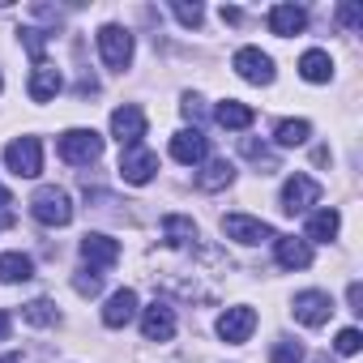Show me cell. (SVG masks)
I'll return each mask as SVG.
<instances>
[{
	"instance_id": "83f0119b",
	"label": "cell",
	"mask_w": 363,
	"mask_h": 363,
	"mask_svg": "<svg viewBox=\"0 0 363 363\" xmlns=\"http://www.w3.org/2000/svg\"><path fill=\"white\" fill-rule=\"evenodd\" d=\"M240 150H244V154H248V158H252L257 167H265L261 175H269V171H278V158H274V154H269V150H265L261 141H252V137H244V141H240Z\"/></svg>"
},
{
	"instance_id": "8992f818",
	"label": "cell",
	"mask_w": 363,
	"mask_h": 363,
	"mask_svg": "<svg viewBox=\"0 0 363 363\" xmlns=\"http://www.w3.org/2000/svg\"><path fill=\"white\" fill-rule=\"evenodd\" d=\"M231 65H235V73H240L244 82H252V86H269V82H274V56L261 52V48H240Z\"/></svg>"
},
{
	"instance_id": "9c48e42d",
	"label": "cell",
	"mask_w": 363,
	"mask_h": 363,
	"mask_svg": "<svg viewBox=\"0 0 363 363\" xmlns=\"http://www.w3.org/2000/svg\"><path fill=\"white\" fill-rule=\"evenodd\" d=\"M223 231H227V240H235V244H269V240H278L269 223L248 218V214H227V218H223Z\"/></svg>"
},
{
	"instance_id": "3957f363",
	"label": "cell",
	"mask_w": 363,
	"mask_h": 363,
	"mask_svg": "<svg viewBox=\"0 0 363 363\" xmlns=\"http://www.w3.org/2000/svg\"><path fill=\"white\" fill-rule=\"evenodd\" d=\"M99 56H103V65L107 69H116V73H124L128 65H133V35L124 30V26H103L99 30Z\"/></svg>"
},
{
	"instance_id": "6da1fadb",
	"label": "cell",
	"mask_w": 363,
	"mask_h": 363,
	"mask_svg": "<svg viewBox=\"0 0 363 363\" xmlns=\"http://www.w3.org/2000/svg\"><path fill=\"white\" fill-rule=\"evenodd\" d=\"M30 214H35V223H43V227H69V223H73V201H69L65 189L43 184V189L30 197Z\"/></svg>"
},
{
	"instance_id": "e0dca14e",
	"label": "cell",
	"mask_w": 363,
	"mask_h": 363,
	"mask_svg": "<svg viewBox=\"0 0 363 363\" xmlns=\"http://www.w3.org/2000/svg\"><path fill=\"white\" fill-rule=\"evenodd\" d=\"M303 26H308V9H299V5H274V9H269V30H274V35L291 39V35H299Z\"/></svg>"
},
{
	"instance_id": "30bf717a",
	"label": "cell",
	"mask_w": 363,
	"mask_h": 363,
	"mask_svg": "<svg viewBox=\"0 0 363 363\" xmlns=\"http://www.w3.org/2000/svg\"><path fill=\"white\" fill-rule=\"evenodd\" d=\"M154 171H158V154H154V150H145V145H128V150L120 154V175L128 179V184H150Z\"/></svg>"
},
{
	"instance_id": "e575fe53",
	"label": "cell",
	"mask_w": 363,
	"mask_h": 363,
	"mask_svg": "<svg viewBox=\"0 0 363 363\" xmlns=\"http://www.w3.org/2000/svg\"><path fill=\"white\" fill-rule=\"evenodd\" d=\"M184 116L197 120V116H201V99H184Z\"/></svg>"
},
{
	"instance_id": "d6986e66",
	"label": "cell",
	"mask_w": 363,
	"mask_h": 363,
	"mask_svg": "<svg viewBox=\"0 0 363 363\" xmlns=\"http://www.w3.org/2000/svg\"><path fill=\"white\" fill-rule=\"evenodd\" d=\"M299 77H303V82H312V86L329 82V77H333V56H329V52H320V48L303 52V56H299Z\"/></svg>"
},
{
	"instance_id": "5bb4252c",
	"label": "cell",
	"mask_w": 363,
	"mask_h": 363,
	"mask_svg": "<svg viewBox=\"0 0 363 363\" xmlns=\"http://www.w3.org/2000/svg\"><path fill=\"white\" fill-rule=\"evenodd\" d=\"M82 257H86V265L90 269H111L116 261H120V244L111 240V235H82Z\"/></svg>"
},
{
	"instance_id": "4dcf8cb0",
	"label": "cell",
	"mask_w": 363,
	"mask_h": 363,
	"mask_svg": "<svg viewBox=\"0 0 363 363\" xmlns=\"http://www.w3.org/2000/svg\"><path fill=\"white\" fill-rule=\"evenodd\" d=\"M171 13L184 22V26H201V18H206V9H201V5H171Z\"/></svg>"
},
{
	"instance_id": "7c38bea8",
	"label": "cell",
	"mask_w": 363,
	"mask_h": 363,
	"mask_svg": "<svg viewBox=\"0 0 363 363\" xmlns=\"http://www.w3.org/2000/svg\"><path fill=\"white\" fill-rule=\"evenodd\" d=\"M252 329H257V312L252 308H227L223 316H218V337L223 342H231V346H244L248 337H252Z\"/></svg>"
},
{
	"instance_id": "4fadbf2b",
	"label": "cell",
	"mask_w": 363,
	"mask_h": 363,
	"mask_svg": "<svg viewBox=\"0 0 363 363\" xmlns=\"http://www.w3.org/2000/svg\"><path fill=\"white\" fill-rule=\"evenodd\" d=\"M206 154H210V141H206L201 128H179V133L171 137V158H175V162L197 167V162H206Z\"/></svg>"
},
{
	"instance_id": "1f68e13d",
	"label": "cell",
	"mask_w": 363,
	"mask_h": 363,
	"mask_svg": "<svg viewBox=\"0 0 363 363\" xmlns=\"http://www.w3.org/2000/svg\"><path fill=\"white\" fill-rule=\"evenodd\" d=\"M346 303H350V312H363V286L359 282L346 286Z\"/></svg>"
},
{
	"instance_id": "d6a6232c",
	"label": "cell",
	"mask_w": 363,
	"mask_h": 363,
	"mask_svg": "<svg viewBox=\"0 0 363 363\" xmlns=\"http://www.w3.org/2000/svg\"><path fill=\"white\" fill-rule=\"evenodd\" d=\"M337 18H342L346 26H363V13H359L354 5H342V9H337Z\"/></svg>"
},
{
	"instance_id": "52a82bcc",
	"label": "cell",
	"mask_w": 363,
	"mask_h": 363,
	"mask_svg": "<svg viewBox=\"0 0 363 363\" xmlns=\"http://www.w3.org/2000/svg\"><path fill=\"white\" fill-rule=\"evenodd\" d=\"M111 137L128 150V145H141V137H145V111L137 107V103H124V107H116L111 111Z\"/></svg>"
},
{
	"instance_id": "ffe728a7",
	"label": "cell",
	"mask_w": 363,
	"mask_h": 363,
	"mask_svg": "<svg viewBox=\"0 0 363 363\" xmlns=\"http://www.w3.org/2000/svg\"><path fill=\"white\" fill-rule=\"evenodd\" d=\"M162 235H167L171 248H193L197 244V223L184 218V214H167L162 218Z\"/></svg>"
},
{
	"instance_id": "ac0fdd59",
	"label": "cell",
	"mask_w": 363,
	"mask_h": 363,
	"mask_svg": "<svg viewBox=\"0 0 363 363\" xmlns=\"http://www.w3.org/2000/svg\"><path fill=\"white\" fill-rule=\"evenodd\" d=\"M60 86H65V77H60V69L56 65H35V73H30V99L35 103H48V99H56L60 94Z\"/></svg>"
},
{
	"instance_id": "ba28073f",
	"label": "cell",
	"mask_w": 363,
	"mask_h": 363,
	"mask_svg": "<svg viewBox=\"0 0 363 363\" xmlns=\"http://www.w3.org/2000/svg\"><path fill=\"white\" fill-rule=\"evenodd\" d=\"M291 312H295V320H299V325L320 329V325L333 316V299H329L325 291H299V295H295V303H291Z\"/></svg>"
},
{
	"instance_id": "d4e9b609",
	"label": "cell",
	"mask_w": 363,
	"mask_h": 363,
	"mask_svg": "<svg viewBox=\"0 0 363 363\" xmlns=\"http://www.w3.org/2000/svg\"><path fill=\"white\" fill-rule=\"evenodd\" d=\"M312 137V124L308 120H282L278 128H274V141L282 145V150H295V145H303Z\"/></svg>"
},
{
	"instance_id": "cb8c5ba5",
	"label": "cell",
	"mask_w": 363,
	"mask_h": 363,
	"mask_svg": "<svg viewBox=\"0 0 363 363\" xmlns=\"http://www.w3.org/2000/svg\"><path fill=\"white\" fill-rule=\"evenodd\" d=\"M337 227H342V214H337V210H316V214L308 218V240L329 244V240L337 235Z\"/></svg>"
},
{
	"instance_id": "277c9868",
	"label": "cell",
	"mask_w": 363,
	"mask_h": 363,
	"mask_svg": "<svg viewBox=\"0 0 363 363\" xmlns=\"http://www.w3.org/2000/svg\"><path fill=\"white\" fill-rule=\"evenodd\" d=\"M5 162H9L13 175L35 179V175L43 171V141H39V137H18V141H9V145H5Z\"/></svg>"
},
{
	"instance_id": "f35d334b",
	"label": "cell",
	"mask_w": 363,
	"mask_h": 363,
	"mask_svg": "<svg viewBox=\"0 0 363 363\" xmlns=\"http://www.w3.org/2000/svg\"><path fill=\"white\" fill-rule=\"evenodd\" d=\"M316 363H329V359H316Z\"/></svg>"
},
{
	"instance_id": "836d02e7",
	"label": "cell",
	"mask_w": 363,
	"mask_h": 363,
	"mask_svg": "<svg viewBox=\"0 0 363 363\" xmlns=\"http://www.w3.org/2000/svg\"><path fill=\"white\" fill-rule=\"evenodd\" d=\"M13 223H18V214H13V210H9V206H0V231H9V227H13Z\"/></svg>"
},
{
	"instance_id": "7402d4cb",
	"label": "cell",
	"mask_w": 363,
	"mask_h": 363,
	"mask_svg": "<svg viewBox=\"0 0 363 363\" xmlns=\"http://www.w3.org/2000/svg\"><path fill=\"white\" fill-rule=\"evenodd\" d=\"M35 261L26 252H0V282H30Z\"/></svg>"
},
{
	"instance_id": "74e56055",
	"label": "cell",
	"mask_w": 363,
	"mask_h": 363,
	"mask_svg": "<svg viewBox=\"0 0 363 363\" xmlns=\"http://www.w3.org/2000/svg\"><path fill=\"white\" fill-rule=\"evenodd\" d=\"M0 363H22V354H5V359H0Z\"/></svg>"
},
{
	"instance_id": "f546056e",
	"label": "cell",
	"mask_w": 363,
	"mask_h": 363,
	"mask_svg": "<svg viewBox=\"0 0 363 363\" xmlns=\"http://www.w3.org/2000/svg\"><path fill=\"white\" fill-rule=\"evenodd\" d=\"M333 346H337V354H359V346H363V333H359V329H342Z\"/></svg>"
},
{
	"instance_id": "44dd1931",
	"label": "cell",
	"mask_w": 363,
	"mask_h": 363,
	"mask_svg": "<svg viewBox=\"0 0 363 363\" xmlns=\"http://www.w3.org/2000/svg\"><path fill=\"white\" fill-rule=\"evenodd\" d=\"M231 179H235V167H231L227 158H210L206 171L197 175V189H201V193H218V189L231 184Z\"/></svg>"
},
{
	"instance_id": "8fae6325",
	"label": "cell",
	"mask_w": 363,
	"mask_h": 363,
	"mask_svg": "<svg viewBox=\"0 0 363 363\" xmlns=\"http://www.w3.org/2000/svg\"><path fill=\"white\" fill-rule=\"evenodd\" d=\"M141 333H145V342H171L175 337V308L162 303V299H154L141 312Z\"/></svg>"
},
{
	"instance_id": "9a60e30c",
	"label": "cell",
	"mask_w": 363,
	"mask_h": 363,
	"mask_svg": "<svg viewBox=\"0 0 363 363\" xmlns=\"http://www.w3.org/2000/svg\"><path fill=\"white\" fill-rule=\"evenodd\" d=\"M133 316H137V291L124 286V291H116V295L107 299V308H103V325H107V329H124Z\"/></svg>"
},
{
	"instance_id": "f1b7e54d",
	"label": "cell",
	"mask_w": 363,
	"mask_h": 363,
	"mask_svg": "<svg viewBox=\"0 0 363 363\" xmlns=\"http://www.w3.org/2000/svg\"><path fill=\"white\" fill-rule=\"evenodd\" d=\"M73 286H77V295H99L103 291V274L99 269H77Z\"/></svg>"
},
{
	"instance_id": "603a6c76",
	"label": "cell",
	"mask_w": 363,
	"mask_h": 363,
	"mask_svg": "<svg viewBox=\"0 0 363 363\" xmlns=\"http://www.w3.org/2000/svg\"><path fill=\"white\" fill-rule=\"evenodd\" d=\"M214 120H218L223 128H248V124L257 120V111H252L248 103H240V99H227V103L214 107Z\"/></svg>"
},
{
	"instance_id": "2e32d148",
	"label": "cell",
	"mask_w": 363,
	"mask_h": 363,
	"mask_svg": "<svg viewBox=\"0 0 363 363\" xmlns=\"http://www.w3.org/2000/svg\"><path fill=\"white\" fill-rule=\"evenodd\" d=\"M274 248H278V265H282V269H308V265H312V244H308V240L278 235Z\"/></svg>"
},
{
	"instance_id": "484cf974",
	"label": "cell",
	"mask_w": 363,
	"mask_h": 363,
	"mask_svg": "<svg viewBox=\"0 0 363 363\" xmlns=\"http://www.w3.org/2000/svg\"><path fill=\"white\" fill-rule=\"evenodd\" d=\"M22 316H26L30 325H56V320H60V312H56L52 299H30V303L22 308Z\"/></svg>"
},
{
	"instance_id": "ab89813d",
	"label": "cell",
	"mask_w": 363,
	"mask_h": 363,
	"mask_svg": "<svg viewBox=\"0 0 363 363\" xmlns=\"http://www.w3.org/2000/svg\"><path fill=\"white\" fill-rule=\"evenodd\" d=\"M0 90H5V82H0Z\"/></svg>"
},
{
	"instance_id": "4316f807",
	"label": "cell",
	"mask_w": 363,
	"mask_h": 363,
	"mask_svg": "<svg viewBox=\"0 0 363 363\" xmlns=\"http://www.w3.org/2000/svg\"><path fill=\"white\" fill-rule=\"evenodd\" d=\"M269 363H303V342L295 337H278L269 350Z\"/></svg>"
},
{
	"instance_id": "7a4b0ae2",
	"label": "cell",
	"mask_w": 363,
	"mask_h": 363,
	"mask_svg": "<svg viewBox=\"0 0 363 363\" xmlns=\"http://www.w3.org/2000/svg\"><path fill=\"white\" fill-rule=\"evenodd\" d=\"M56 150H60L65 162H73V167H90V162L103 158V137H99L94 128H69V133H60Z\"/></svg>"
},
{
	"instance_id": "8d00e7d4",
	"label": "cell",
	"mask_w": 363,
	"mask_h": 363,
	"mask_svg": "<svg viewBox=\"0 0 363 363\" xmlns=\"http://www.w3.org/2000/svg\"><path fill=\"white\" fill-rule=\"evenodd\" d=\"M0 206H13V197H9V189L0 184Z\"/></svg>"
},
{
	"instance_id": "d590c367",
	"label": "cell",
	"mask_w": 363,
	"mask_h": 363,
	"mask_svg": "<svg viewBox=\"0 0 363 363\" xmlns=\"http://www.w3.org/2000/svg\"><path fill=\"white\" fill-rule=\"evenodd\" d=\"M9 325H13V320H9V312H5V308H0V342H5V337H9Z\"/></svg>"
},
{
	"instance_id": "5b68a950",
	"label": "cell",
	"mask_w": 363,
	"mask_h": 363,
	"mask_svg": "<svg viewBox=\"0 0 363 363\" xmlns=\"http://www.w3.org/2000/svg\"><path fill=\"white\" fill-rule=\"evenodd\" d=\"M320 201V184L312 175H303V171H295L286 184H282V214H303L308 206H316Z\"/></svg>"
}]
</instances>
